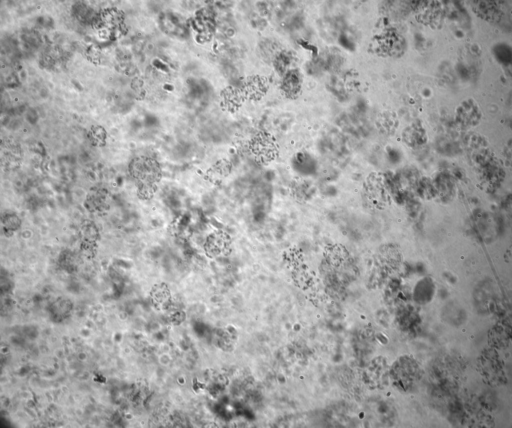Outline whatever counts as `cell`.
<instances>
[{
    "instance_id": "1",
    "label": "cell",
    "mask_w": 512,
    "mask_h": 428,
    "mask_svg": "<svg viewBox=\"0 0 512 428\" xmlns=\"http://www.w3.org/2000/svg\"><path fill=\"white\" fill-rule=\"evenodd\" d=\"M129 171L130 175L138 181L140 191H152L154 183L159 180L160 176L158 162L146 157L134 158L130 164Z\"/></svg>"
},
{
    "instance_id": "2",
    "label": "cell",
    "mask_w": 512,
    "mask_h": 428,
    "mask_svg": "<svg viewBox=\"0 0 512 428\" xmlns=\"http://www.w3.org/2000/svg\"><path fill=\"white\" fill-rule=\"evenodd\" d=\"M230 166L227 161H222L216 164L210 170V176L212 180H220L221 177L227 175L230 171Z\"/></svg>"
}]
</instances>
